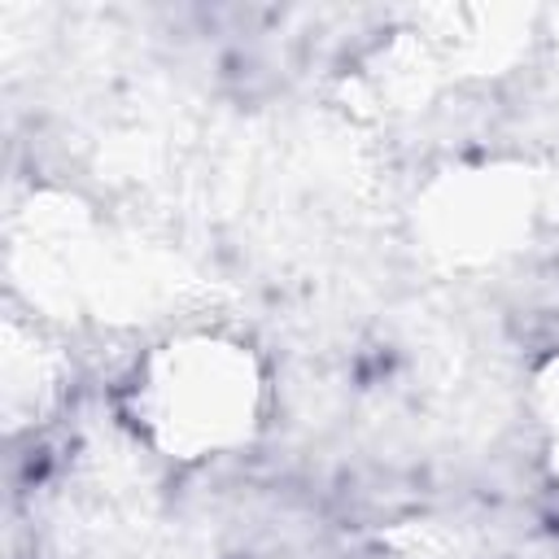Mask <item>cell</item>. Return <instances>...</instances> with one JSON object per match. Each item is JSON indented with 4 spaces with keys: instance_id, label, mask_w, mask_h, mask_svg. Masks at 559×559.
I'll list each match as a JSON object with an SVG mask.
<instances>
[{
    "instance_id": "cell-1",
    "label": "cell",
    "mask_w": 559,
    "mask_h": 559,
    "mask_svg": "<svg viewBox=\"0 0 559 559\" xmlns=\"http://www.w3.org/2000/svg\"><path fill=\"white\" fill-rule=\"evenodd\" d=\"M127 415L162 459L205 463L236 454L262 428L266 367L231 332H175L135 362Z\"/></svg>"
},
{
    "instance_id": "cell-2",
    "label": "cell",
    "mask_w": 559,
    "mask_h": 559,
    "mask_svg": "<svg viewBox=\"0 0 559 559\" xmlns=\"http://www.w3.org/2000/svg\"><path fill=\"white\" fill-rule=\"evenodd\" d=\"M528 402H533V415H537L542 428H546V441H555V437H559V354H550V358L533 371V393H528Z\"/></svg>"
}]
</instances>
